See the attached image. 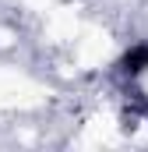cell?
I'll return each instance as SVG.
<instances>
[{"label": "cell", "mask_w": 148, "mask_h": 152, "mask_svg": "<svg viewBox=\"0 0 148 152\" xmlns=\"http://www.w3.org/2000/svg\"><path fill=\"white\" fill-rule=\"evenodd\" d=\"M148 71V42H134L120 57V75L123 78H141Z\"/></svg>", "instance_id": "1"}]
</instances>
